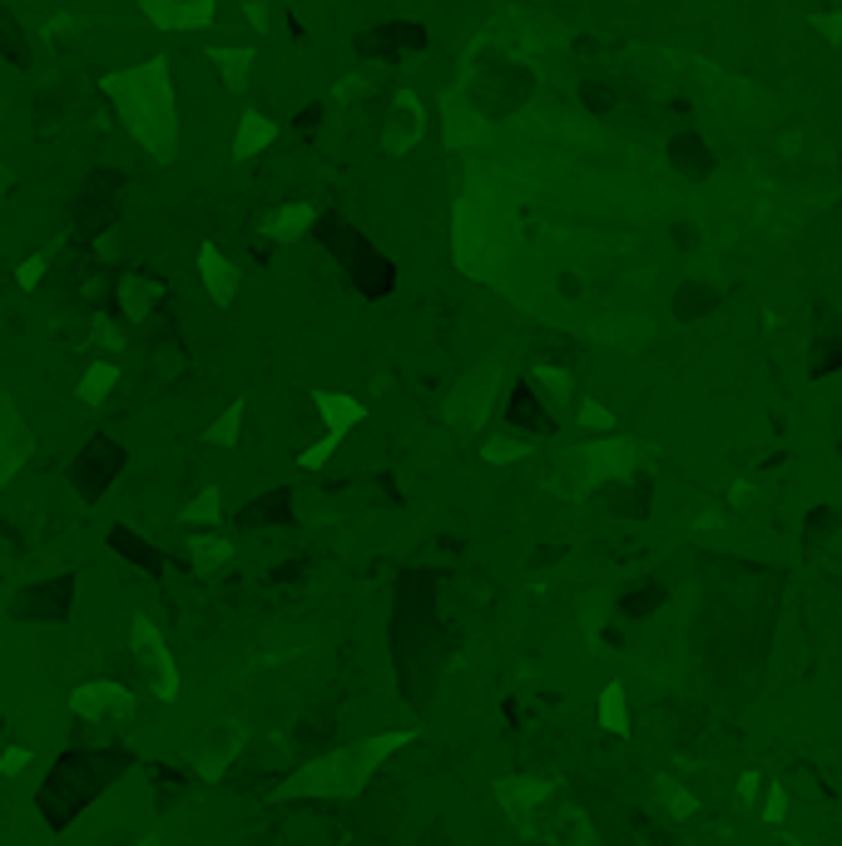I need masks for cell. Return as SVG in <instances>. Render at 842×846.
<instances>
[{
    "mask_svg": "<svg viewBox=\"0 0 842 846\" xmlns=\"http://www.w3.org/2000/svg\"><path fill=\"white\" fill-rule=\"evenodd\" d=\"M105 95L115 99L119 119L130 124V134L154 159H173V85H169V60L164 55L109 75Z\"/></svg>",
    "mask_w": 842,
    "mask_h": 846,
    "instance_id": "1",
    "label": "cell"
},
{
    "mask_svg": "<svg viewBox=\"0 0 842 846\" xmlns=\"http://www.w3.org/2000/svg\"><path fill=\"white\" fill-rule=\"evenodd\" d=\"M401 742H407V733H392V738H372V742H362V748H342V752H333V758H323V762H308L298 777L282 783V793L288 797H303V793L347 797V793H357L362 777L382 762V748H401Z\"/></svg>",
    "mask_w": 842,
    "mask_h": 846,
    "instance_id": "2",
    "label": "cell"
},
{
    "mask_svg": "<svg viewBox=\"0 0 842 846\" xmlns=\"http://www.w3.org/2000/svg\"><path fill=\"white\" fill-rule=\"evenodd\" d=\"M130 649H134V658H140L144 678H149L154 698L173 703V698H179V668H173V654H169V643H164V633L154 629L144 614L130 619Z\"/></svg>",
    "mask_w": 842,
    "mask_h": 846,
    "instance_id": "3",
    "label": "cell"
},
{
    "mask_svg": "<svg viewBox=\"0 0 842 846\" xmlns=\"http://www.w3.org/2000/svg\"><path fill=\"white\" fill-rule=\"evenodd\" d=\"M70 713H80V718H89V723L130 718L134 693L124 684H115V678H95V684H80L75 693H70Z\"/></svg>",
    "mask_w": 842,
    "mask_h": 846,
    "instance_id": "4",
    "label": "cell"
},
{
    "mask_svg": "<svg viewBox=\"0 0 842 846\" xmlns=\"http://www.w3.org/2000/svg\"><path fill=\"white\" fill-rule=\"evenodd\" d=\"M31 456V426L15 416V407L0 397V485L15 475V466Z\"/></svg>",
    "mask_w": 842,
    "mask_h": 846,
    "instance_id": "5",
    "label": "cell"
},
{
    "mask_svg": "<svg viewBox=\"0 0 842 846\" xmlns=\"http://www.w3.org/2000/svg\"><path fill=\"white\" fill-rule=\"evenodd\" d=\"M506 421L520 431V436H540V431L555 426V411L545 407V401L530 391V382H520L516 391H510V407H506Z\"/></svg>",
    "mask_w": 842,
    "mask_h": 846,
    "instance_id": "6",
    "label": "cell"
},
{
    "mask_svg": "<svg viewBox=\"0 0 842 846\" xmlns=\"http://www.w3.org/2000/svg\"><path fill=\"white\" fill-rule=\"evenodd\" d=\"M199 273H204V288H208V298H214L218 307H228V302L238 298V268L218 253L214 243L199 247Z\"/></svg>",
    "mask_w": 842,
    "mask_h": 846,
    "instance_id": "7",
    "label": "cell"
},
{
    "mask_svg": "<svg viewBox=\"0 0 842 846\" xmlns=\"http://www.w3.org/2000/svg\"><path fill=\"white\" fill-rule=\"evenodd\" d=\"M144 15L159 31H204V25H214V5L208 0H194V5H159V0H149Z\"/></svg>",
    "mask_w": 842,
    "mask_h": 846,
    "instance_id": "8",
    "label": "cell"
},
{
    "mask_svg": "<svg viewBox=\"0 0 842 846\" xmlns=\"http://www.w3.org/2000/svg\"><path fill=\"white\" fill-rule=\"evenodd\" d=\"M159 298H164V282L159 278H144V273H124V278H119V307H124V317H130V322L149 317V307Z\"/></svg>",
    "mask_w": 842,
    "mask_h": 846,
    "instance_id": "9",
    "label": "cell"
},
{
    "mask_svg": "<svg viewBox=\"0 0 842 846\" xmlns=\"http://www.w3.org/2000/svg\"><path fill=\"white\" fill-rule=\"evenodd\" d=\"M417 134H421V105H417V95H397V105H392V124H387V154H397V149H411L417 144Z\"/></svg>",
    "mask_w": 842,
    "mask_h": 846,
    "instance_id": "10",
    "label": "cell"
},
{
    "mask_svg": "<svg viewBox=\"0 0 842 846\" xmlns=\"http://www.w3.org/2000/svg\"><path fill=\"white\" fill-rule=\"evenodd\" d=\"M238 748H243V728H238V723H228L224 733H214V738L204 742V752H199V772H204L208 783H218V777H224V768L238 758Z\"/></svg>",
    "mask_w": 842,
    "mask_h": 846,
    "instance_id": "11",
    "label": "cell"
},
{
    "mask_svg": "<svg viewBox=\"0 0 842 846\" xmlns=\"http://www.w3.org/2000/svg\"><path fill=\"white\" fill-rule=\"evenodd\" d=\"M273 140H278V124H273L268 114H258V109H249V114H243V124H238L233 159H253V154H258V149H268Z\"/></svg>",
    "mask_w": 842,
    "mask_h": 846,
    "instance_id": "12",
    "label": "cell"
},
{
    "mask_svg": "<svg viewBox=\"0 0 842 846\" xmlns=\"http://www.w3.org/2000/svg\"><path fill=\"white\" fill-rule=\"evenodd\" d=\"M208 60L218 64V75H224L228 89H243V85H249V64H253L249 45H214V50H208Z\"/></svg>",
    "mask_w": 842,
    "mask_h": 846,
    "instance_id": "13",
    "label": "cell"
},
{
    "mask_svg": "<svg viewBox=\"0 0 842 846\" xmlns=\"http://www.w3.org/2000/svg\"><path fill=\"white\" fill-rule=\"evenodd\" d=\"M317 411L327 416V436H333V440H342L347 426L362 421V407H357L352 397H342V391H317Z\"/></svg>",
    "mask_w": 842,
    "mask_h": 846,
    "instance_id": "14",
    "label": "cell"
},
{
    "mask_svg": "<svg viewBox=\"0 0 842 846\" xmlns=\"http://www.w3.org/2000/svg\"><path fill=\"white\" fill-rule=\"evenodd\" d=\"M308 223H313V208H308V204H288V208H278V214L263 223V238H273V243H292L298 233H308Z\"/></svg>",
    "mask_w": 842,
    "mask_h": 846,
    "instance_id": "15",
    "label": "cell"
},
{
    "mask_svg": "<svg viewBox=\"0 0 842 846\" xmlns=\"http://www.w3.org/2000/svg\"><path fill=\"white\" fill-rule=\"evenodd\" d=\"M115 382H119L115 362H89V372L80 376V401H85V407H99V401L115 391Z\"/></svg>",
    "mask_w": 842,
    "mask_h": 846,
    "instance_id": "16",
    "label": "cell"
},
{
    "mask_svg": "<svg viewBox=\"0 0 842 846\" xmlns=\"http://www.w3.org/2000/svg\"><path fill=\"white\" fill-rule=\"evenodd\" d=\"M719 302V288H709L703 278H689L679 288V298H674V312H679L684 322H694V317H703V307H713Z\"/></svg>",
    "mask_w": 842,
    "mask_h": 846,
    "instance_id": "17",
    "label": "cell"
},
{
    "mask_svg": "<svg viewBox=\"0 0 842 846\" xmlns=\"http://www.w3.org/2000/svg\"><path fill=\"white\" fill-rule=\"evenodd\" d=\"M184 520L189 525H218V520H224V491H218V485L199 491L194 500L184 505Z\"/></svg>",
    "mask_w": 842,
    "mask_h": 846,
    "instance_id": "18",
    "label": "cell"
},
{
    "mask_svg": "<svg viewBox=\"0 0 842 846\" xmlns=\"http://www.w3.org/2000/svg\"><path fill=\"white\" fill-rule=\"evenodd\" d=\"M189 555H194V569L199 575H214L218 565H228V555H233V545L218 535H199L194 545H189Z\"/></svg>",
    "mask_w": 842,
    "mask_h": 846,
    "instance_id": "19",
    "label": "cell"
},
{
    "mask_svg": "<svg viewBox=\"0 0 842 846\" xmlns=\"http://www.w3.org/2000/svg\"><path fill=\"white\" fill-rule=\"evenodd\" d=\"M520 456H526V440H520V436H510V431H501V436L481 440V461H491V466L520 461Z\"/></svg>",
    "mask_w": 842,
    "mask_h": 846,
    "instance_id": "20",
    "label": "cell"
},
{
    "mask_svg": "<svg viewBox=\"0 0 842 846\" xmlns=\"http://www.w3.org/2000/svg\"><path fill=\"white\" fill-rule=\"evenodd\" d=\"M238 426H243V401H233V407H228L224 416H218L214 426L204 431V440H208V446H233V440H238Z\"/></svg>",
    "mask_w": 842,
    "mask_h": 846,
    "instance_id": "21",
    "label": "cell"
},
{
    "mask_svg": "<svg viewBox=\"0 0 842 846\" xmlns=\"http://www.w3.org/2000/svg\"><path fill=\"white\" fill-rule=\"evenodd\" d=\"M600 718H605L610 733H625V688L620 684L605 688V713H600Z\"/></svg>",
    "mask_w": 842,
    "mask_h": 846,
    "instance_id": "22",
    "label": "cell"
},
{
    "mask_svg": "<svg viewBox=\"0 0 842 846\" xmlns=\"http://www.w3.org/2000/svg\"><path fill=\"white\" fill-rule=\"evenodd\" d=\"M45 268H50V253H35V257H25L21 268H15V282H21L25 292H31V288H40Z\"/></svg>",
    "mask_w": 842,
    "mask_h": 846,
    "instance_id": "23",
    "label": "cell"
},
{
    "mask_svg": "<svg viewBox=\"0 0 842 846\" xmlns=\"http://www.w3.org/2000/svg\"><path fill=\"white\" fill-rule=\"evenodd\" d=\"M25 768H31V748H21V742H11V748L0 752V777H21Z\"/></svg>",
    "mask_w": 842,
    "mask_h": 846,
    "instance_id": "24",
    "label": "cell"
},
{
    "mask_svg": "<svg viewBox=\"0 0 842 846\" xmlns=\"http://www.w3.org/2000/svg\"><path fill=\"white\" fill-rule=\"evenodd\" d=\"M580 426H590V431H610V426H615V416H610V411L600 407V401H585V407H580Z\"/></svg>",
    "mask_w": 842,
    "mask_h": 846,
    "instance_id": "25",
    "label": "cell"
},
{
    "mask_svg": "<svg viewBox=\"0 0 842 846\" xmlns=\"http://www.w3.org/2000/svg\"><path fill=\"white\" fill-rule=\"evenodd\" d=\"M95 342H99V347H109V352H119V347H124V337H119V327H115V322L105 317V312H99V317H95Z\"/></svg>",
    "mask_w": 842,
    "mask_h": 846,
    "instance_id": "26",
    "label": "cell"
},
{
    "mask_svg": "<svg viewBox=\"0 0 842 846\" xmlns=\"http://www.w3.org/2000/svg\"><path fill=\"white\" fill-rule=\"evenodd\" d=\"M783 812H789V797H783V787H768V807H763V822H783Z\"/></svg>",
    "mask_w": 842,
    "mask_h": 846,
    "instance_id": "27",
    "label": "cell"
},
{
    "mask_svg": "<svg viewBox=\"0 0 842 846\" xmlns=\"http://www.w3.org/2000/svg\"><path fill=\"white\" fill-rule=\"evenodd\" d=\"M664 797H670V807H674L679 817H689V812H694V797L684 793V787H670V783H664Z\"/></svg>",
    "mask_w": 842,
    "mask_h": 846,
    "instance_id": "28",
    "label": "cell"
},
{
    "mask_svg": "<svg viewBox=\"0 0 842 846\" xmlns=\"http://www.w3.org/2000/svg\"><path fill=\"white\" fill-rule=\"evenodd\" d=\"M738 797H744V802H758V777H754V772L738 783Z\"/></svg>",
    "mask_w": 842,
    "mask_h": 846,
    "instance_id": "29",
    "label": "cell"
},
{
    "mask_svg": "<svg viewBox=\"0 0 842 846\" xmlns=\"http://www.w3.org/2000/svg\"><path fill=\"white\" fill-rule=\"evenodd\" d=\"M813 25H818V31H828V35H842V15H818Z\"/></svg>",
    "mask_w": 842,
    "mask_h": 846,
    "instance_id": "30",
    "label": "cell"
},
{
    "mask_svg": "<svg viewBox=\"0 0 842 846\" xmlns=\"http://www.w3.org/2000/svg\"><path fill=\"white\" fill-rule=\"evenodd\" d=\"M773 846H798V842H783V836H778V842H773Z\"/></svg>",
    "mask_w": 842,
    "mask_h": 846,
    "instance_id": "31",
    "label": "cell"
},
{
    "mask_svg": "<svg viewBox=\"0 0 842 846\" xmlns=\"http://www.w3.org/2000/svg\"><path fill=\"white\" fill-rule=\"evenodd\" d=\"M144 846H159V842H154V836H149V842H144Z\"/></svg>",
    "mask_w": 842,
    "mask_h": 846,
    "instance_id": "32",
    "label": "cell"
}]
</instances>
